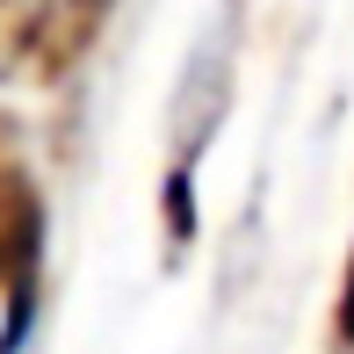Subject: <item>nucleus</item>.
<instances>
[{
  "label": "nucleus",
  "instance_id": "nucleus-3",
  "mask_svg": "<svg viewBox=\"0 0 354 354\" xmlns=\"http://www.w3.org/2000/svg\"><path fill=\"white\" fill-rule=\"evenodd\" d=\"M340 333L354 340V268H347V297H340Z\"/></svg>",
  "mask_w": 354,
  "mask_h": 354
},
{
  "label": "nucleus",
  "instance_id": "nucleus-1",
  "mask_svg": "<svg viewBox=\"0 0 354 354\" xmlns=\"http://www.w3.org/2000/svg\"><path fill=\"white\" fill-rule=\"evenodd\" d=\"M224 87H232V8L210 22V37L196 44V58H188V73H181V102H174V145H181V159H196L203 138L217 131Z\"/></svg>",
  "mask_w": 354,
  "mask_h": 354
},
{
  "label": "nucleus",
  "instance_id": "nucleus-2",
  "mask_svg": "<svg viewBox=\"0 0 354 354\" xmlns=\"http://www.w3.org/2000/svg\"><path fill=\"white\" fill-rule=\"evenodd\" d=\"M37 246H44V217H37V196H29V181H22V174H0V282H8V297H15V326H8V347L29 333Z\"/></svg>",
  "mask_w": 354,
  "mask_h": 354
}]
</instances>
